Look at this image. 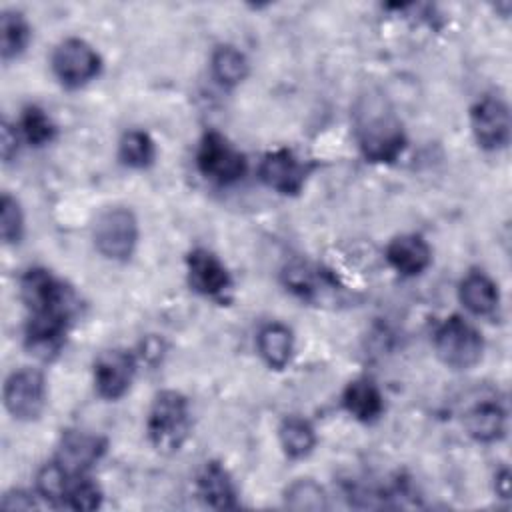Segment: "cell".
I'll list each match as a JSON object with an SVG mask.
<instances>
[{"label": "cell", "instance_id": "6da1fadb", "mask_svg": "<svg viewBox=\"0 0 512 512\" xmlns=\"http://www.w3.org/2000/svg\"><path fill=\"white\" fill-rule=\"evenodd\" d=\"M354 132L364 158L376 164L394 162L406 148L400 120L378 98H368L358 106Z\"/></svg>", "mask_w": 512, "mask_h": 512}, {"label": "cell", "instance_id": "7a4b0ae2", "mask_svg": "<svg viewBox=\"0 0 512 512\" xmlns=\"http://www.w3.org/2000/svg\"><path fill=\"white\" fill-rule=\"evenodd\" d=\"M190 430L192 414L188 398L176 390H162L156 394L146 418L150 444L164 454L176 452L188 440Z\"/></svg>", "mask_w": 512, "mask_h": 512}, {"label": "cell", "instance_id": "3957f363", "mask_svg": "<svg viewBox=\"0 0 512 512\" xmlns=\"http://www.w3.org/2000/svg\"><path fill=\"white\" fill-rule=\"evenodd\" d=\"M434 350L448 368L468 370L480 362L484 340L474 324L454 314L436 328Z\"/></svg>", "mask_w": 512, "mask_h": 512}, {"label": "cell", "instance_id": "277c9868", "mask_svg": "<svg viewBox=\"0 0 512 512\" xmlns=\"http://www.w3.org/2000/svg\"><path fill=\"white\" fill-rule=\"evenodd\" d=\"M20 296L30 314L72 318L76 308L74 292L50 270L30 268L20 278Z\"/></svg>", "mask_w": 512, "mask_h": 512}, {"label": "cell", "instance_id": "5b68a950", "mask_svg": "<svg viewBox=\"0 0 512 512\" xmlns=\"http://www.w3.org/2000/svg\"><path fill=\"white\" fill-rule=\"evenodd\" d=\"M196 166L200 174L220 186L238 182L246 174V156L218 130L204 132L198 150Z\"/></svg>", "mask_w": 512, "mask_h": 512}, {"label": "cell", "instance_id": "8992f818", "mask_svg": "<svg viewBox=\"0 0 512 512\" xmlns=\"http://www.w3.org/2000/svg\"><path fill=\"white\" fill-rule=\"evenodd\" d=\"M94 244L108 260H128L138 244V220L134 212L124 206L100 212L94 222Z\"/></svg>", "mask_w": 512, "mask_h": 512}, {"label": "cell", "instance_id": "52a82bcc", "mask_svg": "<svg viewBox=\"0 0 512 512\" xmlns=\"http://www.w3.org/2000/svg\"><path fill=\"white\" fill-rule=\"evenodd\" d=\"M102 60L82 38H64L52 52V72L68 88H80L100 74Z\"/></svg>", "mask_w": 512, "mask_h": 512}, {"label": "cell", "instance_id": "ba28073f", "mask_svg": "<svg viewBox=\"0 0 512 512\" xmlns=\"http://www.w3.org/2000/svg\"><path fill=\"white\" fill-rule=\"evenodd\" d=\"M4 406L16 420H36L46 406V378L36 368L14 370L2 390Z\"/></svg>", "mask_w": 512, "mask_h": 512}, {"label": "cell", "instance_id": "9c48e42d", "mask_svg": "<svg viewBox=\"0 0 512 512\" xmlns=\"http://www.w3.org/2000/svg\"><path fill=\"white\" fill-rule=\"evenodd\" d=\"M312 166L304 162L292 148H276L262 156L258 174L262 182L284 196L302 192Z\"/></svg>", "mask_w": 512, "mask_h": 512}, {"label": "cell", "instance_id": "30bf717a", "mask_svg": "<svg viewBox=\"0 0 512 512\" xmlns=\"http://www.w3.org/2000/svg\"><path fill=\"white\" fill-rule=\"evenodd\" d=\"M472 134L480 148L500 150L510 140V110L508 104L494 94L482 96L470 110Z\"/></svg>", "mask_w": 512, "mask_h": 512}, {"label": "cell", "instance_id": "8fae6325", "mask_svg": "<svg viewBox=\"0 0 512 512\" xmlns=\"http://www.w3.org/2000/svg\"><path fill=\"white\" fill-rule=\"evenodd\" d=\"M106 448V438L98 434L84 430H66L56 448L54 462L72 478L86 476V472L104 456Z\"/></svg>", "mask_w": 512, "mask_h": 512}, {"label": "cell", "instance_id": "7c38bea8", "mask_svg": "<svg viewBox=\"0 0 512 512\" xmlns=\"http://www.w3.org/2000/svg\"><path fill=\"white\" fill-rule=\"evenodd\" d=\"M136 374V360L132 352L122 348L104 350L94 362V388L104 400L122 398Z\"/></svg>", "mask_w": 512, "mask_h": 512}, {"label": "cell", "instance_id": "4fadbf2b", "mask_svg": "<svg viewBox=\"0 0 512 512\" xmlns=\"http://www.w3.org/2000/svg\"><path fill=\"white\" fill-rule=\"evenodd\" d=\"M186 272L192 290L206 298L220 300L232 288L228 268L214 252L206 248H194L186 256Z\"/></svg>", "mask_w": 512, "mask_h": 512}, {"label": "cell", "instance_id": "5bb4252c", "mask_svg": "<svg viewBox=\"0 0 512 512\" xmlns=\"http://www.w3.org/2000/svg\"><path fill=\"white\" fill-rule=\"evenodd\" d=\"M68 322L70 318H64V316L30 314L26 332H24V342L30 354L42 360H50L58 356V352L64 346Z\"/></svg>", "mask_w": 512, "mask_h": 512}, {"label": "cell", "instance_id": "9a60e30c", "mask_svg": "<svg viewBox=\"0 0 512 512\" xmlns=\"http://www.w3.org/2000/svg\"><path fill=\"white\" fill-rule=\"evenodd\" d=\"M388 264L402 276H418L432 262L430 244L418 234H400L386 246Z\"/></svg>", "mask_w": 512, "mask_h": 512}, {"label": "cell", "instance_id": "2e32d148", "mask_svg": "<svg viewBox=\"0 0 512 512\" xmlns=\"http://www.w3.org/2000/svg\"><path fill=\"white\" fill-rule=\"evenodd\" d=\"M198 496L216 510H232L238 506L236 486L228 470L220 462H206L196 480Z\"/></svg>", "mask_w": 512, "mask_h": 512}, {"label": "cell", "instance_id": "e0dca14e", "mask_svg": "<svg viewBox=\"0 0 512 512\" xmlns=\"http://www.w3.org/2000/svg\"><path fill=\"white\" fill-rule=\"evenodd\" d=\"M458 298L470 314L488 316L498 308L500 292L488 274L474 270L462 278L458 286Z\"/></svg>", "mask_w": 512, "mask_h": 512}, {"label": "cell", "instance_id": "ac0fdd59", "mask_svg": "<svg viewBox=\"0 0 512 512\" xmlns=\"http://www.w3.org/2000/svg\"><path fill=\"white\" fill-rule=\"evenodd\" d=\"M344 410L358 422H374L384 412V398L378 386L368 378L352 380L342 394Z\"/></svg>", "mask_w": 512, "mask_h": 512}, {"label": "cell", "instance_id": "d6986e66", "mask_svg": "<svg viewBox=\"0 0 512 512\" xmlns=\"http://www.w3.org/2000/svg\"><path fill=\"white\" fill-rule=\"evenodd\" d=\"M464 428L476 442H496L504 436L506 412L492 400L478 402L466 412Z\"/></svg>", "mask_w": 512, "mask_h": 512}, {"label": "cell", "instance_id": "ffe728a7", "mask_svg": "<svg viewBox=\"0 0 512 512\" xmlns=\"http://www.w3.org/2000/svg\"><path fill=\"white\" fill-rule=\"evenodd\" d=\"M256 346H258V354L270 368L282 370L290 364L294 354L292 330L280 322H270L260 328Z\"/></svg>", "mask_w": 512, "mask_h": 512}, {"label": "cell", "instance_id": "44dd1931", "mask_svg": "<svg viewBox=\"0 0 512 512\" xmlns=\"http://www.w3.org/2000/svg\"><path fill=\"white\" fill-rule=\"evenodd\" d=\"M210 68H212V76L226 88L238 86L240 82L246 80L250 72L246 54L232 44H220L214 48L210 56Z\"/></svg>", "mask_w": 512, "mask_h": 512}, {"label": "cell", "instance_id": "7402d4cb", "mask_svg": "<svg viewBox=\"0 0 512 512\" xmlns=\"http://www.w3.org/2000/svg\"><path fill=\"white\" fill-rule=\"evenodd\" d=\"M278 436H280L284 454L292 460H300V458L308 456L316 446V430L302 416L284 418L280 424Z\"/></svg>", "mask_w": 512, "mask_h": 512}, {"label": "cell", "instance_id": "603a6c76", "mask_svg": "<svg viewBox=\"0 0 512 512\" xmlns=\"http://www.w3.org/2000/svg\"><path fill=\"white\" fill-rule=\"evenodd\" d=\"M118 158L128 168H148L156 158V144L144 130H128L118 142Z\"/></svg>", "mask_w": 512, "mask_h": 512}, {"label": "cell", "instance_id": "cb8c5ba5", "mask_svg": "<svg viewBox=\"0 0 512 512\" xmlns=\"http://www.w3.org/2000/svg\"><path fill=\"white\" fill-rule=\"evenodd\" d=\"M0 34H2V44H0L2 60H12L26 50L30 42V24L22 12L4 10L0 20Z\"/></svg>", "mask_w": 512, "mask_h": 512}, {"label": "cell", "instance_id": "d4e9b609", "mask_svg": "<svg viewBox=\"0 0 512 512\" xmlns=\"http://www.w3.org/2000/svg\"><path fill=\"white\" fill-rule=\"evenodd\" d=\"M18 130L30 146H44L54 140L56 126L40 106H26L20 116Z\"/></svg>", "mask_w": 512, "mask_h": 512}, {"label": "cell", "instance_id": "484cf974", "mask_svg": "<svg viewBox=\"0 0 512 512\" xmlns=\"http://www.w3.org/2000/svg\"><path fill=\"white\" fill-rule=\"evenodd\" d=\"M74 478L68 476L54 460L44 464L38 474H36V492L40 494V498H44L46 502L54 504V506H64L66 500V492L70 488V482Z\"/></svg>", "mask_w": 512, "mask_h": 512}, {"label": "cell", "instance_id": "4316f807", "mask_svg": "<svg viewBox=\"0 0 512 512\" xmlns=\"http://www.w3.org/2000/svg\"><path fill=\"white\" fill-rule=\"evenodd\" d=\"M284 500H286V506L294 510H326L328 508L326 492L312 478L294 480L286 488Z\"/></svg>", "mask_w": 512, "mask_h": 512}, {"label": "cell", "instance_id": "83f0119b", "mask_svg": "<svg viewBox=\"0 0 512 512\" xmlns=\"http://www.w3.org/2000/svg\"><path fill=\"white\" fill-rule=\"evenodd\" d=\"M0 232H2V240L6 244L20 242V238L24 234L22 208H20L18 200L14 196H10L8 192H4L2 200H0Z\"/></svg>", "mask_w": 512, "mask_h": 512}, {"label": "cell", "instance_id": "f1b7e54d", "mask_svg": "<svg viewBox=\"0 0 512 512\" xmlns=\"http://www.w3.org/2000/svg\"><path fill=\"white\" fill-rule=\"evenodd\" d=\"M102 502V492L96 482L86 476H78L70 482L64 506L72 510H94Z\"/></svg>", "mask_w": 512, "mask_h": 512}, {"label": "cell", "instance_id": "f546056e", "mask_svg": "<svg viewBox=\"0 0 512 512\" xmlns=\"http://www.w3.org/2000/svg\"><path fill=\"white\" fill-rule=\"evenodd\" d=\"M18 152V132L8 122L2 124V158L10 162L12 156Z\"/></svg>", "mask_w": 512, "mask_h": 512}, {"label": "cell", "instance_id": "4dcf8cb0", "mask_svg": "<svg viewBox=\"0 0 512 512\" xmlns=\"http://www.w3.org/2000/svg\"><path fill=\"white\" fill-rule=\"evenodd\" d=\"M2 506H4V508H34L36 502L32 500L30 494H26V492H22V490H14V492L4 494Z\"/></svg>", "mask_w": 512, "mask_h": 512}]
</instances>
